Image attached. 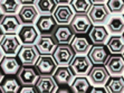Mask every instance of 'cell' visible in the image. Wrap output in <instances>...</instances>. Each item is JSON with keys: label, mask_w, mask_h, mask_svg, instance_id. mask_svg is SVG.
<instances>
[{"label": "cell", "mask_w": 124, "mask_h": 93, "mask_svg": "<svg viewBox=\"0 0 124 93\" xmlns=\"http://www.w3.org/2000/svg\"><path fill=\"white\" fill-rule=\"evenodd\" d=\"M70 26L73 27L76 35H85L91 32L94 24L88 14H75L70 21Z\"/></svg>", "instance_id": "3"}, {"label": "cell", "mask_w": 124, "mask_h": 93, "mask_svg": "<svg viewBox=\"0 0 124 93\" xmlns=\"http://www.w3.org/2000/svg\"><path fill=\"white\" fill-rule=\"evenodd\" d=\"M23 86L21 82L19 81L18 76L16 75H5L3 80L1 81L0 83V87L2 92L7 93V92H12V93H16V92H19Z\"/></svg>", "instance_id": "25"}, {"label": "cell", "mask_w": 124, "mask_h": 93, "mask_svg": "<svg viewBox=\"0 0 124 93\" xmlns=\"http://www.w3.org/2000/svg\"><path fill=\"white\" fill-rule=\"evenodd\" d=\"M17 35L23 45H35L40 34L35 25H23Z\"/></svg>", "instance_id": "13"}, {"label": "cell", "mask_w": 124, "mask_h": 93, "mask_svg": "<svg viewBox=\"0 0 124 93\" xmlns=\"http://www.w3.org/2000/svg\"><path fill=\"white\" fill-rule=\"evenodd\" d=\"M5 36V32L2 30V28L0 27V42H1V39H2V37Z\"/></svg>", "instance_id": "38"}, {"label": "cell", "mask_w": 124, "mask_h": 93, "mask_svg": "<svg viewBox=\"0 0 124 93\" xmlns=\"http://www.w3.org/2000/svg\"><path fill=\"white\" fill-rule=\"evenodd\" d=\"M123 76H124V74H123Z\"/></svg>", "instance_id": "43"}, {"label": "cell", "mask_w": 124, "mask_h": 93, "mask_svg": "<svg viewBox=\"0 0 124 93\" xmlns=\"http://www.w3.org/2000/svg\"><path fill=\"white\" fill-rule=\"evenodd\" d=\"M106 27L112 35H123L124 34V16L121 14L113 15L106 23Z\"/></svg>", "instance_id": "24"}, {"label": "cell", "mask_w": 124, "mask_h": 93, "mask_svg": "<svg viewBox=\"0 0 124 93\" xmlns=\"http://www.w3.org/2000/svg\"><path fill=\"white\" fill-rule=\"evenodd\" d=\"M112 54H124V35H112L106 42Z\"/></svg>", "instance_id": "28"}, {"label": "cell", "mask_w": 124, "mask_h": 93, "mask_svg": "<svg viewBox=\"0 0 124 93\" xmlns=\"http://www.w3.org/2000/svg\"><path fill=\"white\" fill-rule=\"evenodd\" d=\"M70 45L73 46L76 54H88L94 44L90 36H86L85 34V35H75Z\"/></svg>", "instance_id": "22"}, {"label": "cell", "mask_w": 124, "mask_h": 93, "mask_svg": "<svg viewBox=\"0 0 124 93\" xmlns=\"http://www.w3.org/2000/svg\"><path fill=\"white\" fill-rule=\"evenodd\" d=\"M17 76L23 85H35L40 74L35 65H23L17 73Z\"/></svg>", "instance_id": "11"}, {"label": "cell", "mask_w": 124, "mask_h": 93, "mask_svg": "<svg viewBox=\"0 0 124 93\" xmlns=\"http://www.w3.org/2000/svg\"><path fill=\"white\" fill-rule=\"evenodd\" d=\"M35 86L39 93H54L58 89V84L53 75H40L35 83Z\"/></svg>", "instance_id": "21"}, {"label": "cell", "mask_w": 124, "mask_h": 93, "mask_svg": "<svg viewBox=\"0 0 124 93\" xmlns=\"http://www.w3.org/2000/svg\"><path fill=\"white\" fill-rule=\"evenodd\" d=\"M17 56L23 65H36L40 53L38 52L36 45H21Z\"/></svg>", "instance_id": "8"}, {"label": "cell", "mask_w": 124, "mask_h": 93, "mask_svg": "<svg viewBox=\"0 0 124 93\" xmlns=\"http://www.w3.org/2000/svg\"><path fill=\"white\" fill-rule=\"evenodd\" d=\"M21 6L20 0H0V8L5 15H17Z\"/></svg>", "instance_id": "29"}, {"label": "cell", "mask_w": 124, "mask_h": 93, "mask_svg": "<svg viewBox=\"0 0 124 93\" xmlns=\"http://www.w3.org/2000/svg\"><path fill=\"white\" fill-rule=\"evenodd\" d=\"M75 35L76 33L74 32V29L70 26V24L58 25L56 30L53 34L57 44H70L73 38L75 37Z\"/></svg>", "instance_id": "17"}, {"label": "cell", "mask_w": 124, "mask_h": 93, "mask_svg": "<svg viewBox=\"0 0 124 93\" xmlns=\"http://www.w3.org/2000/svg\"><path fill=\"white\" fill-rule=\"evenodd\" d=\"M35 66L40 75H53L58 65L53 55H40Z\"/></svg>", "instance_id": "12"}, {"label": "cell", "mask_w": 124, "mask_h": 93, "mask_svg": "<svg viewBox=\"0 0 124 93\" xmlns=\"http://www.w3.org/2000/svg\"><path fill=\"white\" fill-rule=\"evenodd\" d=\"M107 91L110 93H123L124 92V76L123 75H111L107 80Z\"/></svg>", "instance_id": "26"}, {"label": "cell", "mask_w": 124, "mask_h": 93, "mask_svg": "<svg viewBox=\"0 0 124 93\" xmlns=\"http://www.w3.org/2000/svg\"><path fill=\"white\" fill-rule=\"evenodd\" d=\"M35 26L40 35H53L57 28L58 23L54 15H40L35 23Z\"/></svg>", "instance_id": "6"}, {"label": "cell", "mask_w": 124, "mask_h": 93, "mask_svg": "<svg viewBox=\"0 0 124 93\" xmlns=\"http://www.w3.org/2000/svg\"><path fill=\"white\" fill-rule=\"evenodd\" d=\"M88 16L94 25H106L111 17V11L107 8L106 3H93L92 8L88 11Z\"/></svg>", "instance_id": "4"}, {"label": "cell", "mask_w": 124, "mask_h": 93, "mask_svg": "<svg viewBox=\"0 0 124 93\" xmlns=\"http://www.w3.org/2000/svg\"><path fill=\"white\" fill-rule=\"evenodd\" d=\"M21 42L17 34H5L0 42V47L2 48L5 55L15 56L17 55L21 47Z\"/></svg>", "instance_id": "5"}, {"label": "cell", "mask_w": 124, "mask_h": 93, "mask_svg": "<svg viewBox=\"0 0 124 93\" xmlns=\"http://www.w3.org/2000/svg\"><path fill=\"white\" fill-rule=\"evenodd\" d=\"M93 3H105L107 0H92Z\"/></svg>", "instance_id": "37"}, {"label": "cell", "mask_w": 124, "mask_h": 93, "mask_svg": "<svg viewBox=\"0 0 124 93\" xmlns=\"http://www.w3.org/2000/svg\"><path fill=\"white\" fill-rule=\"evenodd\" d=\"M53 15L58 25H66L70 24L73 17L75 16V11L70 5H58Z\"/></svg>", "instance_id": "20"}, {"label": "cell", "mask_w": 124, "mask_h": 93, "mask_svg": "<svg viewBox=\"0 0 124 93\" xmlns=\"http://www.w3.org/2000/svg\"><path fill=\"white\" fill-rule=\"evenodd\" d=\"M88 36L93 44H106L110 38V32L105 25H94L88 33Z\"/></svg>", "instance_id": "23"}, {"label": "cell", "mask_w": 124, "mask_h": 93, "mask_svg": "<svg viewBox=\"0 0 124 93\" xmlns=\"http://www.w3.org/2000/svg\"><path fill=\"white\" fill-rule=\"evenodd\" d=\"M19 92H21V93H35V92H38V91H37V89H36L35 85H23Z\"/></svg>", "instance_id": "33"}, {"label": "cell", "mask_w": 124, "mask_h": 93, "mask_svg": "<svg viewBox=\"0 0 124 93\" xmlns=\"http://www.w3.org/2000/svg\"><path fill=\"white\" fill-rule=\"evenodd\" d=\"M58 5H69L72 0H56Z\"/></svg>", "instance_id": "35"}, {"label": "cell", "mask_w": 124, "mask_h": 93, "mask_svg": "<svg viewBox=\"0 0 124 93\" xmlns=\"http://www.w3.org/2000/svg\"><path fill=\"white\" fill-rule=\"evenodd\" d=\"M87 76L93 85H105L111 74L105 64H94Z\"/></svg>", "instance_id": "10"}, {"label": "cell", "mask_w": 124, "mask_h": 93, "mask_svg": "<svg viewBox=\"0 0 124 93\" xmlns=\"http://www.w3.org/2000/svg\"><path fill=\"white\" fill-rule=\"evenodd\" d=\"M17 15L23 25H35L40 16L36 5H23Z\"/></svg>", "instance_id": "14"}, {"label": "cell", "mask_w": 124, "mask_h": 93, "mask_svg": "<svg viewBox=\"0 0 124 93\" xmlns=\"http://www.w3.org/2000/svg\"><path fill=\"white\" fill-rule=\"evenodd\" d=\"M5 75H6V74L3 73L2 68L0 67V83H1V81H2V80H3V77H5Z\"/></svg>", "instance_id": "36"}, {"label": "cell", "mask_w": 124, "mask_h": 93, "mask_svg": "<svg viewBox=\"0 0 124 93\" xmlns=\"http://www.w3.org/2000/svg\"><path fill=\"white\" fill-rule=\"evenodd\" d=\"M111 54L112 53L106 44H94L87 55L93 64H105Z\"/></svg>", "instance_id": "9"}, {"label": "cell", "mask_w": 124, "mask_h": 93, "mask_svg": "<svg viewBox=\"0 0 124 93\" xmlns=\"http://www.w3.org/2000/svg\"><path fill=\"white\" fill-rule=\"evenodd\" d=\"M21 26L23 23L18 15H3L0 20V27L2 28L5 34H18Z\"/></svg>", "instance_id": "15"}, {"label": "cell", "mask_w": 124, "mask_h": 93, "mask_svg": "<svg viewBox=\"0 0 124 93\" xmlns=\"http://www.w3.org/2000/svg\"><path fill=\"white\" fill-rule=\"evenodd\" d=\"M123 16H124V12H123Z\"/></svg>", "instance_id": "42"}, {"label": "cell", "mask_w": 124, "mask_h": 93, "mask_svg": "<svg viewBox=\"0 0 124 93\" xmlns=\"http://www.w3.org/2000/svg\"><path fill=\"white\" fill-rule=\"evenodd\" d=\"M70 6L73 7L75 14H88L93 6L92 0H72Z\"/></svg>", "instance_id": "31"}, {"label": "cell", "mask_w": 124, "mask_h": 93, "mask_svg": "<svg viewBox=\"0 0 124 93\" xmlns=\"http://www.w3.org/2000/svg\"><path fill=\"white\" fill-rule=\"evenodd\" d=\"M23 5H35L37 0H20Z\"/></svg>", "instance_id": "34"}, {"label": "cell", "mask_w": 124, "mask_h": 93, "mask_svg": "<svg viewBox=\"0 0 124 93\" xmlns=\"http://www.w3.org/2000/svg\"><path fill=\"white\" fill-rule=\"evenodd\" d=\"M105 66L111 75H123L124 74V55L123 54H111Z\"/></svg>", "instance_id": "19"}, {"label": "cell", "mask_w": 124, "mask_h": 93, "mask_svg": "<svg viewBox=\"0 0 124 93\" xmlns=\"http://www.w3.org/2000/svg\"><path fill=\"white\" fill-rule=\"evenodd\" d=\"M3 15H5V14H3L2 10H1V8H0V20H1V18L3 17Z\"/></svg>", "instance_id": "40"}, {"label": "cell", "mask_w": 124, "mask_h": 93, "mask_svg": "<svg viewBox=\"0 0 124 93\" xmlns=\"http://www.w3.org/2000/svg\"><path fill=\"white\" fill-rule=\"evenodd\" d=\"M3 56H5V53H3L2 48L0 47V62H1V59H2V58H3Z\"/></svg>", "instance_id": "39"}, {"label": "cell", "mask_w": 124, "mask_h": 93, "mask_svg": "<svg viewBox=\"0 0 124 93\" xmlns=\"http://www.w3.org/2000/svg\"><path fill=\"white\" fill-rule=\"evenodd\" d=\"M92 83H91L90 79L87 75H78L75 76V79L72 83V89L74 92H90L91 87H92Z\"/></svg>", "instance_id": "27"}, {"label": "cell", "mask_w": 124, "mask_h": 93, "mask_svg": "<svg viewBox=\"0 0 124 93\" xmlns=\"http://www.w3.org/2000/svg\"><path fill=\"white\" fill-rule=\"evenodd\" d=\"M35 45L40 55H52L58 44L53 35H40Z\"/></svg>", "instance_id": "16"}, {"label": "cell", "mask_w": 124, "mask_h": 93, "mask_svg": "<svg viewBox=\"0 0 124 93\" xmlns=\"http://www.w3.org/2000/svg\"><path fill=\"white\" fill-rule=\"evenodd\" d=\"M123 35H124V34H123Z\"/></svg>", "instance_id": "45"}, {"label": "cell", "mask_w": 124, "mask_h": 93, "mask_svg": "<svg viewBox=\"0 0 124 93\" xmlns=\"http://www.w3.org/2000/svg\"><path fill=\"white\" fill-rule=\"evenodd\" d=\"M123 55H124V54H123Z\"/></svg>", "instance_id": "44"}, {"label": "cell", "mask_w": 124, "mask_h": 93, "mask_svg": "<svg viewBox=\"0 0 124 93\" xmlns=\"http://www.w3.org/2000/svg\"><path fill=\"white\" fill-rule=\"evenodd\" d=\"M106 6L113 15L124 12V0H107Z\"/></svg>", "instance_id": "32"}, {"label": "cell", "mask_w": 124, "mask_h": 93, "mask_svg": "<svg viewBox=\"0 0 124 93\" xmlns=\"http://www.w3.org/2000/svg\"><path fill=\"white\" fill-rule=\"evenodd\" d=\"M35 5L40 15H53L58 6L56 0H37Z\"/></svg>", "instance_id": "30"}, {"label": "cell", "mask_w": 124, "mask_h": 93, "mask_svg": "<svg viewBox=\"0 0 124 93\" xmlns=\"http://www.w3.org/2000/svg\"><path fill=\"white\" fill-rule=\"evenodd\" d=\"M93 62L88 57L87 54H76L74 59L70 63L73 72L75 73V75H88L93 67Z\"/></svg>", "instance_id": "2"}, {"label": "cell", "mask_w": 124, "mask_h": 93, "mask_svg": "<svg viewBox=\"0 0 124 93\" xmlns=\"http://www.w3.org/2000/svg\"><path fill=\"white\" fill-rule=\"evenodd\" d=\"M1 92H2V90H1V87H0V93H1Z\"/></svg>", "instance_id": "41"}, {"label": "cell", "mask_w": 124, "mask_h": 93, "mask_svg": "<svg viewBox=\"0 0 124 93\" xmlns=\"http://www.w3.org/2000/svg\"><path fill=\"white\" fill-rule=\"evenodd\" d=\"M57 65H70L76 53L70 44H58L52 54Z\"/></svg>", "instance_id": "1"}, {"label": "cell", "mask_w": 124, "mask_h": 93, "mask_svg": "<svg viewBox=\"0 0 124 93\" xmlns=\"http://www.w3.org/2000/svg\"><path fill=\"white\" fill-rule=\"evenodd\" d=\"M23 66L20 59L17 55L15 56H8L5 55L3 58L0 62V67L2 68L3 73L6 75H17L20 67Z\"/></svg>", "instance_id": "18"}, {"label": "cell", "mask_w": 124, "mask_h": 93, "mask_svg": "<svg viewBox=\"0 0 124 93\" xmlns=\"http://www.w3.org/2000/svg\"><path fill=\"white\" fill-rule=\"evenodd\" d=\"M75 76L70 65H59L53 74V77L55 79L58 86H70Z\"/></svg>", "instance_id": "7"}]
</instances>
